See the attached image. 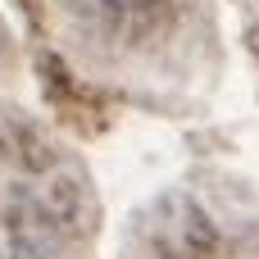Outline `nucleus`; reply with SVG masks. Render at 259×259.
<instances>
[{
  "mask_svg": "<svg viewBox=\"0 0 259 259\" xmlns=\"http://www.w3.org/2000/svg\"><path fill=\"white\" fill-rule=\"evenodd\" d=\"M87 228L82 168L32 123L0 114V259H59Z\"/></svg>",
  "mask_w": 259,
  "mask_h": 259,
  "instance_id": "nucleus-1",
  "label": "nucleus"
},
{
  "mask_svg": "<svg viewBox=\"0 0 259 259\" xmlns=\"http://www.w3.org/2000/svg\"><path fill=\"white\" fill-rule=\"evenodd\" d=\"M68 9L100 41H109V46H141V41L159 36L173 23L178 0H68Z\"/></svg>",
  "mask_w": 259,
  "mask_h": 259,
  "instance_id": "nucleus-2",
  "label": "nucleus"
}]
</instances>
